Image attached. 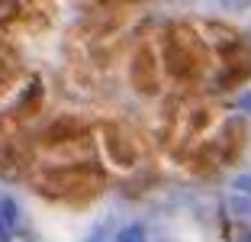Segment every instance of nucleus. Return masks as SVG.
<instances>
[{
	"label": "nucleus",
	"mask_w": 251,
	"mask_h": 242,
	"mask_svg": "<svg viewBox=\"0 0 251 242\" xmlns=\"http://www.w3.org/2000/svg\"><path fill=\"white\" fill-rule=\"evenodd\" d=\"M119 242H145V236H142L139 226H129V229H123V233H119Z\"/></svg>",
	"instance_id": "1"
},
{
	"label": "nucleus",
	"mask_w": 251,
	"mask_h": 242,
	"mask_svg": "<svg viewBox=\"0 0 251 242\" xmlns=\"http://www.w3.org/2000/svg\"><path fill=\"white\" fill-rule=\"evenodd\" d=\"M242 107H245V110H251V91H248V94L242 97Z\"/></svg>",
	"instance_id": "2"
},
{
	"label": "nucleus",
	"mask_w": 251,
	"mask_h": 242,
	"mask_svg": "<svg viewBox=\"0 0 251 242\" xmlns=\"http://www.w3.org/2000/svg\"><path fill=\"white\" fill-rule=\"evenodd\" d=\"M242 242H251V233H248V236H245V239H242Z\"/></svg>",
	"instance_id": "3"
}]
</instances>
